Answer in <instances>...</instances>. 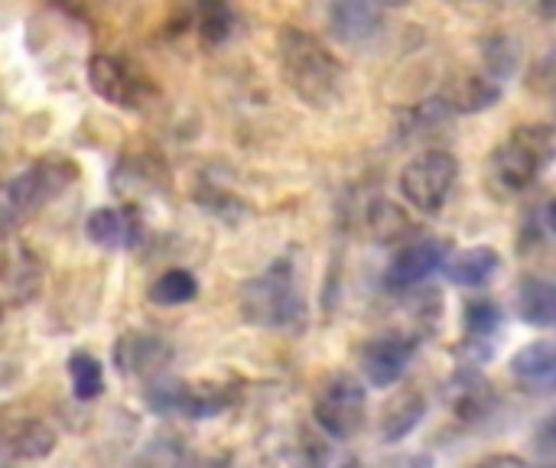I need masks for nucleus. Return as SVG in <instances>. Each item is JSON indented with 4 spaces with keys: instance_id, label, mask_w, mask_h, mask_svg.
Returning a JSON list of instances; mask_svg holds the SVG:
<instances>
[{
    "instance_id": "obj_1",
    "label": "nucleus",
    "mask_w": 556,
    "mask_h": 468,
    "mask_svg": "<svg viewBox=\"0 0 556 468\" xmlns=\"http://www.w3.org/2000/svg\"><path fill=\"white\" fill-rule=\"evenodd\" d=\"M283 85L309 107H329L345 85L342 59L309 29L283 26L277 39Z\"/></svg>"
},
{
    "instance_id": "obj_2",
    "label": "nucleus",
    "mask_w": 556,
    "mask_h": 468,
    "mask_svg": "<svg viewBox=\"0 0 556 468\" xmlns=\"http://www.w3.org/2000/svg\"><path fill=\"white\" fill-rule=\"evenodd\" d=\"M238 313L254 329H296L306 319V300L296 283V270L287 257L274 261L267 270L241 283Z\"/></svg>"
},
{
    "instance_id": "obj_3",
    "label": "nucleus",
    "mask_w": 556,
    "mask_h": 468,
    "mask_svg": "<svg viewBox=\"0 0 556 468\" xmlns=\"http://www.w3.org/2000/svg\"><path fill=\"white\" fill-rule=\"evenodd\" d=\"M78 179V166L68 156H42L23 173L0 182V235H13L49 202H55Z\"/></svg>"
},
{
    "instance_id": "obj_4",
    "label": "nucleus",
    "mask_w": 556,
    "mask_h": 468,
    "mask_svg": "<svg viewBox=\"0 0 556 468\" xmlns=\"http://www.w3.org/2000/svg\"><path fill=\"white\" fill-rule=\"evenodd\" d=\"M551 160H554V130L547 124L515 127L511 137L492 150L489 176L502 192L518 195L538 182V176Z\"/></svg>"
},
{
    "instance_id": "obj_5",
    "label": "nucleus",
    "mask_w": 556,
    "mask_h": 468,
    "mask_svg": "<svg viewBox=\"0 0 556 468\" xmlns=\"http://www.w3.org/2000/svg\"><path fill=\"white\" fill-rule=\"evenodd\" d=\"M238 384L222 381H179L160 378L147 384V407L160 417H186V420H212L238 404Z\"/></svg>"
},
{
    "instance_id": "obj_6",
    "label": "nucleus",
    "mask_w": 556,
    "mask_h": 468,
    "mask_svg": "<svg viewBox=\"0 0 556 468\" xmlns=\"http://www.w3.org/2000/svg\"><path fill=\"white\" fill-rule=\"evenodd\" d=\"M88 85L94 88L98 98L121 111H147L150 104L160 101L156 81L130 59L111 52H94L88 59Z\"/></svg>"
},
{
    "instance_id": "obj_7",
    "label": "nucleus",
    "mask_w": 556,
    "mask_h": 468,
    "mask_svg": "<svg viewBox=\"0 0 556 468\" xmlns=\"http://www.w3.org/2000/svg\"><path fill=\"white\" fill-rule=\"evenodd\" d=\"M313 417L316 427L336 440V443H349L362 433L365 420H368V391L355 375H332L326 378V384L319 388L316 401H313Z\"/></svg>"
},
{
    "instance_id": "obj_8",
    "label": "nucleus",
    "mask_w": 556,
    "mask_h": 468,
    "mask_svg": "<svg viewBox=\"0 0 556 468\" xmlns=\"http://www.w3.org/2000/svg\"><path fill=\"white\" fill-rule=\"evenodd\" d=\"M456 179H459V160L450 150H427L401 169L397 186L410 208H417L420 215H440Z\"/></svg>"
},
{
    "instance_id": "obj_9",
    "label": "nucleus",
    "mask_w": 556,
    "mask_h": 468,
    "mask_svg": "<svg viewBox=\"0 0 556 468\" xmlns=\"http://www.w3.org/2000/svg\"><path fill=\"white\" fill-rule=\"evenodd\" d=\"M420 342H424L420 336H407V332H384V336L368 339L358 352L365 381L371 388H394L410 371L420 352Z\"/></svg>"
},
{
    "instance_id": "obj_10",
    "label": "nucleus",
    "mask_w": 556,
    "mask_h": 468,
    "mask_svg": "<svg viewBox=\"0 0 556 468\" xmlns=\"http://www.w3.org/2000/svg\"><path fill=\"white\" fill-rule=\"evenodd\" d=\"M446 410L463 427H482L498 410L495 384L482 375V368H456V375L446 384Z\"/></svg>"
},
{
    "instance_id": "obj_11",
    "label": "nucleus",
    "mask_w": 556,
    "mask_h": 468,
    "mask_svg": "<svg viewBox=\"0 0 556 468\" xmlns=\"http://www.w3.org/2000/svg\"><path fill=\"white\" fill-rule=\"evenodd\" d=\"M446 257H450V244L440 238H417V241L404 244L394 254L391 267L384 270V290L388 293H407V290L420 287L437 270H443Z\"/></svg>"
},
{
    "instance_id": "obj_12",
    "label": "nucleus",
    "mask_w": 556,
    "mask_h": 468,
    "mask_svg": "<svg viewBox=\"0 0 556 468\" xmlns=\"http://www.w3.org/2000/svg\"><path fill=\"white\" fill-rule=\"evenodd\" d=\"M502 329H505L502 306L495 300H472L466 306V316H463V345H459L463 365L482 368L492 358Z\"/></svg>"
},
{
    "instance_id": "obj_13",
    "label": "nucleus",
    "mask_w": 556,
    "mask_h": 468,
    "mask_svg": "<svg viewBox=\"0 0 556 468\" xmlns=\"http://www.w3.org/2000/svg\"><path fill=\"white\" fill-rule=\"evenodd\" d=\"M55 450V430L39 417L0 414V459L3 463H36Z\"/></svg>"
},
{
    "instance_id": "obj_14",
    "label": "nucleus",
    "mask_w": 556,
    "mask_h": 468,
    "mask_svg": "<svg viewBox=\"0 0 556 468\" xmlns=\"http://www.w3.org/2000/svg\"><path fill=\"white\" fill-rule=\"evenodd\" d=\"M169 358H173V349L160 336H150V332H124L114 345V365L127 378H137L143 384L166 378Z\"/></svg>"
},
{
    "instance_id": "obj_15",
    "label": "nucleus",
    "mask_w": 556,
    "mask_h": 468,
    "mask_svg": "<svg viewBox=\"0 0 556 468\" xmlns=\"http://www.w3.org/2000/svg\"><path fill=\"white\" fill-rule=\"evenodd\" d=\"M85 235L91 244L104 251H121V248H137L143 241V225L134 208L101 205L85 218Z\"/></svg>"
},
{
    "instance_id": "obj_16",
    "label": "nucleus",
    "mask_w": 556,
    "mask_h": 468,
    "mask_svg": "<svg viewBox=\"0 0 556 468\" xmlns=\"http://www.w3.org/2000/svg\"><path fill=\"white\" fill-rule=\"evenodd\" d=\"M384 26V7L381 3H332L329 7V29L345 46H365L371 42Z\"/></svg>"
},
{
    "instance_id": "obj_17",
    "label": "nucleus",
    "mask_w": 556,
    "mask_h": 468,
    "mask_svg": "<svg viewBox=\"0 0 556 468\" xmlns=\"http://www.w3.org/2000/svg\"><path fill=\"white\" fill-rule=\"evenodd\" d=\"M511 378L538 394H551L556 381V349L551 339H538L525 349H518L508 362Z\"/></svg>"
},
{
    "instance_id": "obj_18",
    "label": "nucleus",
    "mask_w": 556,
    "mask_h": 468,
    "mask_svg": "<svg viewBox=\"0 0 556 468\" xmlns=\"http://www.w3.org/2000/svg\"><path fill=\"white\" fill-rule=\"evenodd\" d=\"M502 267V254L489 244H472L463 251H450L443 270L450 277V283L466 287V290H479L485 283H492V277Z\"/></svg>"
},
{
    "instance_id": "obj_19",
    "label": "nucleus",
    "mask_w": 556,
    "mask_h": 468,
    "mask_svg": "<svg viewBox=\"0 0 556 468\" xmlns=\"http://www.w3.org/2000/svg\"><path fill=\"white\" fill-rule=\"evenodd\" d=\"M0 283H3V296H7L10 306L29 303L39 293V283H42L39 254H33L29 248H13L0 264Z\"/></svg>"
},
{
    "instance_id": "obj_20",
    "label": "nucleus",
    "mask_w": 556,
    "mask_h": 468,
    "mask_svg": "<svg viewBox=\"0 0 556 468\" xmlns=\"http://www.w3.org/2000/svg\"><path fill=\"white\" fill-rule=\"evenodd\" d=\"M498 98H502V85L492 75L469 72V75L453 78V85L446 88L440 104L456 114H476V111H489Z\"/></svg>"
},
{
    "instance_id": "obj_21",
    "label": "nucleus",
    "mask_w": 556,
    "mask_h": 468,
    "mask_svg": "<svg viewBox=\"0 0 556 468\" xmlns=\"http://www.w3.org/2000/svg\"><path fill=\"white\" fill-rule=\"evenodd\" d=\"M427 417V397L420 391H401L397 397H391L381 410L378 430L384 443H401L407 440Z\"/></svg>"
},
{
    "instance_id": "obj_22",
    "label": "nucleus",
    "mask_w": 556,
    "mask_h": 468,
    "mask_svg": "<svg viewBox=\"0 0 556 468\" xmlns=\"http://www.w3.org/2000/svg\"><path fill=\"white\" fill-rule=\"evenodd\" d=\"M515 306L521 319L534 329H551L556 322V290L554 283L541 274H525L518 280Z\"/></svg>"
},
{
    "instance_id": "obj_23",
    "label": "nucleus",
    "mask_w": 556,
    "mask_h": 468,
    "mask_svg": "<svg viewBox=\"0 0 556 468\" xmlns=\"http://www.w3.org/2000/svg\"><path fill=\"white\" fill-rule=\"evenodd\" d=\"M65 368H68V384H72L75 401L88 404L104 394V368L91 352H72Z\"/></svg>"
},
{
    "instance_id": "obj_24",
    "label": "nucleus",
    "mask_w": 556,
    "mask_h": 468,
    "mask_svg": "<svg viewBox=\"0 0 556 468\" xmlns=\"http://www.w3.org/2000/svg\"><path fill=\"white\" fill-rule=\"evenodd\" d=\"M147 296H150V303H156V306H186V303H192V300L199 296V280H195L189 270L173 267V270L160 274V277L150 283Z\"/></svg>"
},
{
    "instance_id": "obj_25",
    "label": "nucleus",
    "mask_w": 556,
    "mask_h": 468,
    "mask_svg": "<svg viewBox=\"0 0 556 468\" xmlns=\"http://www.w3.org/2000/svg\"><path fill=\"white\" fill-rule=\"evenodd\" d=\"M231 29H235V13L225 3H205L195 10V33L205 49L222 46L231 36Z\"/></svg>"
},
{
    "instance_id": "obj_26",
    "label": "nucleus",
    "mask_w": 556,
    "mask_h": 468,
    "mask_svg": "<svg viewBox=\"0 0 556 468\" xmlns=\"http://www.w3.org/2000/svg\"><path fill=\"white\" fill-rule=\"evenodd\" d=\"M551 238H554V218H551V205L531 208V212L525 215L521 238H518V248H521V254H528V251H538V248L551 244Z\"/></svg>"
},
{
    "instance_id": "obj_27",
    "label": "nucleus",
    "mask_w": 556,
    "mask_h": 468,
    "mask_svg": "<svg viewBox=\"0 0 556 468\" xmlns=\"http://www.w3.org/2000/svg\"><path fill=\"white\" fill-rule=\"evenodd\" d=\"M309 468H362L358 466V459H352V456H345V453H332V450H316L313 453V463Z\"/></svg>"
},
{
    "instance_id": "obj_28",
    "label": "nucleus",
    "mask_w": 556,
    "mask_h": 468,
    "mask_svg": "<svg viewBox=\"0 0 556 468\" xmlns=\"http://www.w3.org/2000/svg\"><path fill=\"white\" fill-rule=\"evenodd\" d=\"M381 468H437V463L427 453H401V456L388 459Z\"/></svg>"
},
{
    "instance_id": "obj_29",
    "label": "nucleus",
    "mask_w": 556,
    "mask_h": 468,
    "mask_svg": "<svg viewBox=\"0 0 556 468\" xmlns=\"http://www.w3.org/2000/svg\"><path fill=\"white\" fill-rule=\"evenodd\" d=\"M472 468H528V463L518 459V456H489V459L476 463Z\"/></svg>"
},
{
    "instance_id": "obj_30",
    "label": "nucleus",
    "mask_w": 556,
    "mask_h": 468,
    "mask_svg": "<svg viewBox=\"0 0 556 468\" xmlns=\"http://www.w3.org/2000/svg\"><path fill=\"white\" fill-rule=\"evenodd\" d=\"M0 322H3V303H0Z\"/></svg>"
}]
</instances>
